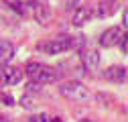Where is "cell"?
I'll return each instance as SVG.
<instances>
[{"label": "cell", "mask_w": 128, "mask_h": 122, "mask_svg": "<svg viewBox=\"0 0 128 122\" xmlns=\"http://www.w3.org/2000/svg\"><path fill=\"white\" fill-rule=\"evenodd\" d=\"M22 78H24V71H22L20 67L6 65V69H4V84H8V86H16Z\"/></svg>", "instance_id": "cell-7"}, {"label": "cell", "mask_w": 128, "mask_h": 122, "mask_svg": "<svg viewBox=\"0 0 128 122\" xmlns=\"http://www.w3.org/2000/svg\"><path fill=\"white\" fill-rule=\"evenodd\" d=\"M77 2H79V0H67V10H71V8H77Z\"/></svg>", "instance_id": "cell-17"}, {"label": "cell", "mask_w": 128, "mask_h": 122, "mask_svg": "<svg viewBox=\"0 0 128 122\" xmlns=\"http://www.w3.org/2000/svg\"><path fill=\"white\" fill-rule=\"evenodd\" d=\"M116 8H118V2H116V0H102V2H98L96 16H98V18H106V16H110Z\"/></svg>", "instance_id": "cell-8"}, {"label": "cell", "mask_w": 128, "mask_h": 122, "mask_svg": "<svg viewBox=\"0 0 128 122\" xmlns=\"http://www.w3.org/2000/svg\"><path fill=\"white\" fill-rule=\"evenodd\" d=\"M14 57V45L10 41L0 43V67H6Z\"/></svg>", "instance_id": "cell-9"}, {"label": "cell", "mask_w": 128, "mask_h": 122, "mask_svg": "<svg viewBox=\"0 0 128 122\" xmlns=\"http://www.w3.org/2000/svg\"><path fill=\"white\" fill-rule=\"evenodd\" d=\"M28 122H49V116L47 114H35V116H30Z\"/></svg>", "instance_id": "cell-13"}, {"label": "cell", "mask_w": 128, "mask_h": 122, "mask_svg": "<svg viewBox=\"0 0 128 122\" xmlns=\"http://www.w3.org/2000/svg\"><path fill=\"white\" fill-rule=\"evenodd\" d=\"M90 18H92V10L84 8V6H77L75 12H73V16H71V24L73 26H84Z\"/></svg>", "instance_id": "cell-10"}, {"label": "cell", "mask_w": 128, "mask_h": 122, "mask_svg": "<svg viewBox=\"0 0 128 122\" xmlns=\"http://www.w3.org/2000/svg\"><path fill=\"white\" fill-rule=\"evenodd\" d=\"M26 75L30 78L33 84L45 86V84H53L59 80V71L51 65H43V63H28L26 65Z\"/></svg>", "instance_id": "cell-1"}, {"label": "cell", "mask_w": 128, "mask_h": 122, "mask_svg": "<svg viewBox=\"0 0 128 122\" xmlns=\"http://www.w3.org/2000/svg\"><path fill=\"white\" fill-rule=\"evenodd\" d=\"M20 106H22V108H26V110H35V108H37V100H35V96L24 94V96L20 98Z\"/></svg>", "instance_id": "cell-12"}, {"label": "cell", "mask_w": 128, "mask_h": 122, "mask_svg": "<svg viewBox=\"0 0 128 122\" xmlns=\"http://www.w3.org/2000/svg\"><path fill=\"white\" fill-rule=\"evenodd\" d=\"M126 24H128V10L124 8V10H122V26L126 28Z\"/></svg>", "instance_id": "cell-16"}, {"label": "cell", "mask_w": 128, "mask_h": 122, "mask_svg": "<svg viewBox=\"0 0 128 122\" xmlns=\"http://www.w3.org/2000/svg\"><path fill=\"white\" fill-rule=\"evenodd\" d=\"M73 47H75V41H73V37H69V35H59V37H55V39L43 41V43L37 45V49L43 51V53H47V55L65 53V51H69V49H73Z\"/></svg>", "instance_id": "cell-2"}, {"label": "cell", "mask_w": 128, "mask_h": 122, "mask_svg": "<svg viewBox=\"0 0 128 122\" xmlns=\"http://www.w3.org/2000/svg\"><path fill=\"white\" fill-rule=\"evenodd\" d=\"M59 94L73 102H88L90 100V90L82 82H63L59 86Z\"/></svg>", "instance_id": "cell-3"}, {"label": "cell", "mask_w": 128, "mask_h": 122, "mask_svg": "<svg viewBox=\"0 0 128 122\" xmlns=\"http://www.w3.org/2000/svg\"><path fill=\"white\" fill-rule=\"evenodd\" d=\"M49 122H63V120H61V118L57 116V118H49Z\"/></svg>", "instance_id": "cell-18"}, {"label": "cell", "mask_w": 128, "mask_h": 122, "mask_svg": "<svg viewBox=\"0 0 128 122\" xmlns=\"http://www.w3.org/2000/svg\"><path fill=\"white\" fill-rule=\"evenodd\" d=\"M0 102H2L4 106H12L14 104V98L10 94H0Z\"/></svg>", "instance_id": "cell-14"}, {"label": "cell", "mask_w": 128, "mask_h": 122, "mask_svg": "<svg viewBox=\"0 0 128 122\" xmlns=\"http://www.w3.org/2000/svg\"><path fill=\"white\" fill-rule=\"evenodd\" d=\"M118 45H120V51H122V55H126V53H128V39H126V33H124V37H122V41H120Z\"/></svg>", "instance_id": "cell-15"}, {"label": "cell", "mask_w": 128, "mask_h": 122, "mask_svg": "<svg viewBox=\"0 0 128 122\" xmlns=\"http://www.w3.org/2000/svg\"><path fill=\"white\" fill-rule=\"evenodd\" d=\"M82 63H84L86 69L96 71V69L100 67V53L96 51V49H86V51H82Z\"/></svg>", "instance_id": "cell-6"}, {"label": "cell", "mask_w": 128, "mask_h": 122, "mask_svg": "<svg viewBox=\"0 0 128 122\" xmlns=\"http://www.w3.org/2000/svg\"><path fill=\"white\" fill-rule=\"evenodd\" d=\"M0 122H10V120H8L6 116H2V114H0Z\"/></svg>", "instance_id": "cell-19"}, {"label": "cell", "mask_w": 128, "mask_h": 122, "mask_svg": "<svg viewBox=\"0 0 128 122\" xmlns=\"http://www.w3.org/2000/svg\"><path fill=\"white\" fill-rule=\"evenodd\" d=\"M124 37V30L120 26H110L108 30H104L102 37H100V47H114V45H118Z\"/></svg>", "instance_id": "cell-4"}, {"label": "cell", "mask_w": 128, "mask_h": 122, "mask_svg": "<svg viewBox=\"0 0 128 122\" xmlns=\"http://www.w3.org/2000/svg\"><path fill=\"white\" fill-rule=\"evenodd\" d=\"M0 86H2V82H0Z\"/></svg>", "instance_id": "cell-20"}, {"label": "cell", "mask_w": 128, "mask_h": 122, "mask_svg": "<svg viewBox=\"0 0 128 122\" xmlns=\"http://www.w3.org/2000/svg\"><path fill=\"white\" fill-rule=\"evenodd\" d=\"M33 8H35V18L39 22H47L51 18V12H49V8H47V4L37 2V4H33Z\"/></svg>", "instance_id": "cell-11"}, {"label": "cell", "mask_w": 128, "mask_h": 122, "mask_svg": "<svg viewBox=\"0 0 128 122\" xmlns=\"http://www.w3.org/2000/svg\"><path fill=\"white\" fill-rule=\"evenodd\" d=\"M104 80L112 84H124L126 82V67L124 65H112L104 71Z\"/></svg>", "instance_id": "cell-5"}]
</instances>
